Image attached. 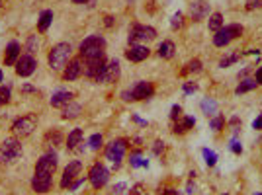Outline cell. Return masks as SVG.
<instances>
[{"instance_id": "1", "label": "cell", "mask_w": 262, "mask_h": 195, "mask_svg": "<svg viewBox=\"0 0 262 195\" xmlns=\"http://www.w3.org/2000/svg\"><path fill=\"white\" fill-rule=\"evenodd\" d=\"M55 170H57V154L49 150L36 164V172L32 178V190L36 194H47L51 190Z\"/></svg>"}, {"instance_id": "2", "label": "cell", "mask_w": 262, "mask_h": 195, "mask_svg": "<svg viewBox=\"0 0 262 195\" xmlns=\"http://www.w3.org/2000/svg\"><path fill=\"white\" fill-rule=\"evenodd\" d=\"M71 53H73V49H71L69 43H57V45H53L49 55H47V61H49L51 70H55V72L65 70V66L71 61Z\"/></svg>"}, {"instance_id": "3", "label": "cell", "mask_w": 262, "mask_h": 195, "mask_svg": "<svg viewBox=\"0 0 262 195\" xmlns=\"http://www.w3.org/2000/svg\"><path fill=\"white\" fill-rule=\"evenodd\" d=\"M106 49V39L102 35H88L80 47H78V53L80 57L86 61V59H94V57H102Z\"/></svg>"}, {"instance_id": "4", "label": "cell", "mask_w": 262, "mask_h": 195, "mask_svg": "<svg viewBox=\"0 0 262 195\" xmlns=\"http://www.w3.org/2000/svg\"><path fill=\"white\" fill-rule=\"evenodd\" d=\"M37 127V115L36 113H28V115H22L18 117L14 123H12V135L16 139H26L30 137Z\"/></svg>"}, {"instance_id": "5", "label": "cell", "mask_w": 262, "mask_h": 195, "mask_svg": "<svg viewBox=\"0 0 262 195\" xmlns=\"http://www.w3.org/2000/svg\"><path fill=\"white\" fill-rule=\"evenodd\" d=\"M127 146H129L127 139H113L110 145H106V150H104L106 158L113 164L115 170L119 168V164H121V160H123V156L127 152Z\"/></svg>"}, {"instance_id": "6", "label": "cell", "mask_w": 262, "mask_h": 195, "mask_svg": "<svg viewBox=\"0 0 262 195\" xmlns=\"http://www.w3.org/2000/svg\"><path fill=\"white\" fill-rule=\"evenodd\" d=\"M241 35H243V26L241 24H229V26L221 28L219 32H215L213 45L215 47H225V45H229L233 39H237Z\"/></svg>"}, {"instance_id": "7", "label": "cell", "mask_w": 262, "mask_h": 195, "mask_svg": "<svg viewBox=\"0 0 262 195\" xmlns=\"http://www.w3.org/2000/svg\"><path fill=\"white\" fill-rule=\"evenodd\" d=\"M22 156V143L20 139H6L0 145V164H14Z\"/></svg>"}, {"instance_id": "8", "label": "cell", "mask_w": 262, "mask_h": 195, "mask_svg": "<svg viewBox=\"0 0 262 195\" xmlns=\"http://www.w3.org/2000/svg\"><path fill=\"white\" fill-rule=\"evenodd\" d=\"M157 37V30L151 26L135 24L129 30V45H137L139 41H153Z\"/></svg>"}, {"instance_id": "9", "label": "cell", "mask_w": 262, "mask_h": 195, "mask_svg": "<svg viewBox=\"0 0 262 195\" xmlns=\"http://www.w3.org/2000/svg\"><path fill=\"white\" fill-rule=\"evenodd\" d=\"M86 178H88V182H90V186L94 190H102L106 184H108V180H110V170L106 168L102 162H96L90 168V172H88Z\"/></svg>"}, {"instance_id": "10", "label": "cell", "mask_w": 262, "mask_h": 195, "mask_svg": "<svg viewBox=\"0 0 262 195\" xmlns=\"http://www.w3.org/2000/svg\"><path fill=\"white\" fill-rule=\"evenodd\" d=\"M82 172V162L80 160H73L67 164V168L63 170V176H61V190H69L73 186L75 180H78Z\"/></svg>"}, {"instance_id": "11", "label": "cell", "mask_w": 262, "mask_h": 195, "mask_svg": "<svg viewBox=\"0 0 262 195\" xmlns=\"http://www.w3.org/2000/svg\"><path fill=\"white\" fill-rule=\"evenodd\" d=\"M117 78H119V61L117 59H112V61L106 63V66L102 68V72L98 74L96 82H100V84H112Z\"/></svg>"}, {"instance_id": "12", "label": "cell", "mask_w": 262, "mask_h": 195, "mask_svg": "<svg viewBox=\"0 0 262 195\" xmlns=\"http://www.w3.org/2000/svg\"><path fill=\"white\" fill-rule=\"evenodd\" d=\"M36 68H37V61H36V57L34 55H22L20 59H18V63H16V74L18 76H22V78H26V76H32L34 72H36Z\"/></svg>"}, {"instance_id": "13", "label": "cell", "mask_w": 262, "mask_h": 195, "mask_svg": "<svg viewBox=\"0 0 262 195\" xmlns=\"http://www.w3.org/2000/svg\"><path fill=\"white\" fill-rule=\"evenodd\" d=\"M106 55L102 57H94V59H86L84 61V74L88 76V78H92V80H96L98 78V74L102 72V68L106 66Z\"/></svg>"}, {"instance_id": "14", "label": "cell", "mask_w": 262, "mask_h": 195, "mask_svg": "<svg viewBox=\"0 0 262 195\" xmlns=\"http://www.w3.org/2000/svg\"><path fill=\"white\" fill-rule=\"evenodd\" d=\"M82 72H84L82 57H76V59H71L69 65L65 66V70H63V78H65V80H76V78H80Z\"/></svg>"}, {"instance_id": "15", "label": "cell", "mask_w": 262, "mask_h": 195, "mask_svg": "<svg viewBox=\"0 0 262 195\" xmlns=\"http://www.w3.org/2000/svg\"><path fill=\"white\" fill-rule=\"evenodd\" d=\"M153 94H155V86H153V82H147V80H141L131 88V98L137 99V101L139 99H149Z\"/></svg>"}, {"instance_id": "16", "label": "cell", "mask_w": 262, "mask_h": 195, "mask_svg": "<svg viewBox=\"0 0 262 195\" xmlns=\"http://www.w3.org/2000/svg\"><path fill=\"white\" fill-rule=\"evenodd\" d=\"M210 14V4L206 0H194L190 4V16L194 22H202L206 20V16Z\"/></svg>"}, {"instance_id": "17", "label": "cell", "mask_w": 262, "mask_h": 195, "mask_svg": "<svg viewBox=\"0 0 262 195\" xmlns=\"http://www.w3.org/2000/svg\"><path fill=\"white\" fill-rule=\"evenodd\" d=\"M151 55V49L145 45H129V49L125 51V59L131 63H141Z\"/></svg>"}, {"instance_id": "18", "label": "cell", "mask_w": 262, "mask_h": 195, "mask_svg": "<svg viewBox=\"0 0 262 195\" xmlns=\"http://www.w3.org/2000/svg\"><path fill=\"white\" fill-rule=\"evenodd\" d=\"M22 57V47L18 41H10L6 45V53H4V65L6 66H16L18 59Z\"/></svg>"}, {"instance_id": "19", "label": "cell", "mask_w": 262, "mask_h": 195, "mask_svg": "<svg viewBox=\"0 0 262 195\" xmlns=\"http://www.w3.org/2000/svg\"><path fill=\"white\" fill-rule=\"evenodd\" d=\"M194 125H196V119H194V117H190V115H182L180 119L174 121L172 133H174V135H184V133H188L190 129H194Z\"/></svg>"}, {"instance_id": "20", "label": "cell", "mask_w": 262, "mask_h": 195, "mask_svg": "<svg viewBox=\"0 0 262 195\" xmlns=\"http://www.w3.org/2000/svg\"><path fill=\"white\" fill-rule=\"evenodd\" d=\"M80 145H82V129H73L69 133V137H67V148L71 152H80L84 148Z\"/></svg>"}, {"instance_id": "21", "label": "cell", "mask_w": 262, "mask_h": 195, "mask_svg": "<svg viewBox=\"0 0 262 195\" xmlns=\"http://www.w3.org/2000/svg\"><path fill=\"white\" fill-rule=\"evenodd\" d=\"M73 98L75 94L73 92H69V90H59V92H55L51 96V105L53 107H65V105H69L71 101H73Z\"/></svg>"}, {"instance_id": "22", "label": "cell", "mask_w": 262, "mask_h": 195, "mask_svg": "<svg viewBox=\"0 0 262 195\" xmlns=\"http://www.w3.org/2000/svg\"><path fill=\"white\" fill-rule=\"evenodd\" d=\"M51 22H53V10H43L39 14V20H37V32L39 33H45L49 30Z\"/></svg>"}, {"instance_id": "23", "label": "cell", "mask_w": 262, "mask_h": 195, "mask_svg": "<svg viewBox=\"0 0 262 195\" xmlns=\"http://www.w3.org/2000/svg\"><path fill=\"white\" fill-rule=\"evenodd\" d=\"M80 111H82V107H80L78 103L71 101L69 105L63 107V119H76V117L80 115Z\"/></svg>"}, {"instance_id": "24", "label": "cell", "mask_w": 262, "mask_h": 195, "mask_svg": "<svg viewBox=\"0 0 262 195\" xmlns=\"http://www.w3.org/2000/svg\"><path fill=\"white\" fill-rule=\"evenodd\" d=\"M129 166L131 168H147L149 166V160L143 158L141 150H135V152L129 154Z\"/></svg>"}, {"instance_id": "25", "label": "cell", "mask_w": 262, "mask_h": 195, "mask_svg": "<svg viewBox=\"0 0 262 195\" xmlns=\"http://www.w3.org/2000/svg\"><path fill=\"white\" fill-rule=\"evenodd\" d=\"M43 143H45L47 146H59L61 143H63V133H61L59 129H51V131H47V135H45Z\"/></svg>"}, {"instance_id": "26", "label": "cell", "mask_w": 262, "mask_h": 195, "mask_svg": "<svg viewBox=\"0 0 262 195\" xmlns=\"http://www.w3.org/2000/svg\"><path fill=\"white\" fill-rule=\"evenodd\" d=\"M174 51H176V47H174V43L172 41H162L160 45H158V57L160 59H172L174 57Z\"/></svg>"}, {"instance_id": "27", "label": "cell", "mask_w": 262, "mask_h": 195, "mask_svg": "<svg viewBox=\"0 0 262 195\" xmlns=\"http://www.w3.org/2000/svg\"><path fill=\"white\" fill-rule=\"evenodd\" d=\"M202 111L211 117V115H217V101L213 99V98H206V99H202Z\"/></svg>"}, {"instance_id": "28", "label": "cell", "mask_w": 262, "mask_h": 195, "mask_svg": "<svg viewBox=\"0 0 262 195\" xmlns=\"http://www.w3.org/2000/svg\"><path fill=\"white\" fill-rule=\"evenodd\" d=\"M259 84H257V80H253V78H247V80H243L237 88H235V94H245V92H251V90H255Z\"/></svg>"}, {"instance_id": "29", "label": "cell", "mask_w": 262, "mask_h": 195, "mask_svg": "<svg viewBox=\"0 0 262 195\" xmlns=\"http://www.w3.org/2000/svg\"><path fill=\"white\" fill-rule=\"evenodd\" d=\"M208 26H210L211 32H219L221 28H223V16L219 14V12H215V14H211L210 20H208Z\"/></svg>"}, {"instance_id": "30", "label": "cell", "mask_w": 262, "mask_h": 195, "mask_svg": "<svg viewBox=\"0 0 262 195\" xmlns=\"http://www.w3.org/2000/svg\"><path fill=\"white\" fill-rule=\"evenodd\" d=\"M190 72H202V61L200 59H192L186 68H182V74H190Z\"/></svg>"}, {"instance_id": "31", "label": "cell", "mask_w": 262, "mask_h": 195, "mask_svg": "<svg viewBox=\"0 0 262 195\" xmlns=\"http://www.w3.org/2000/svg\"><path fill=\"white\" fill-rule=\"evenodd\" d=\"M239 59H241V53H231V55H227V57H223V59L219 61V66H221V68H227V66L235 65Z\"/></svg>"}, {"instance_id": "32", "label": "cell", "mask_w": 262, "mask_h": 195, "mask_svg": "<svg viewBox=\"0 0 262 195\" xmlns=\"http://www.w3.org/2000/svg\"><path fill=\"white\" fill-rule=\"evenodd\" d=\"M39 47V41H37V35H30L28 37V41H26V51H28V55H34L36 51Z\"/></svg>"}, {"instance_id": "33", "label": "cell", "mask_w": 262, "mask_h": 195, "mask_svg": "<svg viewBox=\"0 0 262 195\" xmlns=\"http://www.w3.org/2000/svg\"><path fill=\"white\" fill-rule=\"evenodd\" d=\"M88 145H90V148H92V150H98L100 146L104 145V137H102L100 133H94V135L88 139Z\"/></svg>"}, {"instance_id": "34", "label": "cell", "mask_w": 262, "mask_h": 195, "mask_svg": "<svg viewBox=\"0 0 262 195\" xmlns=\"http://www.w3.org/2000/svg\"><path fill=\"white\" fill-rule=\"evenodd\" d=\"M182 26H184V16H182V12H176L172 16V20H170V28L172 30H180Z\"/></svg>"}, {"instance_id": "35", "label": "cell", "mask_w": 262, "mask_h": 195, "mask_svg": "<svg viewBox=\"0 0 262 195\" xmlns=\"http://www.w3.org/2000/svg\"><path fill=\"white\" fill-rule=\"evenodd\" d=\"M202 154H204V158H206V164L208 166H215V162H217V154L210 150V148H204L202 150Z\"/></svg>"}, {"instance_id": "36", "label": "cell", "mask_w": 262, "mask_h": 195, "mask_svg": "<svg viewBox=\"0 0 262 195\" xmlns=\"http://www.w3.org/2000/svg\"><path fill=\"white\" fill-rule=\"evenodd\" d=\"M210 125L213 131H221V129L225 127V117H223V115H215V117L211 119Z\"/></svg>"}, {"instance_id": "37", "label": "cell", "mask_w": 262, "mask_h": 195, "mask_svg": "<svg viewBox=\"0 0 262 195\" xmlns=\"http://www.w3.org/2000/svg\"><path fill=\"white\" fill-rule=\"evenodd\" d=\"M8 101H10V88L0 86V105H6Z\"/></svg>"}, {"instance_id": "38", "label": "cell", "mask_w": 262, "mask_h": 195, "mask_svg": "<svg viewBox=\"0 0 262 195\" xmlns=\"http://www.w3.org/2000/svg\"><path fill=\"white\" fill-rule=\"evenodd\" d=\"M180 117H182V107H180V105H172V109H170V119L176 121V119H180Z\"/></svg>"}, {"instance_id": "39", "label": "cell", "mask_w": 262, "mask_h": 195, "mask_svg": "<svg viewBox=\"0 0 262 195\" xmlns=\"http://www.w3.org/2000/svg\"><path fill=\"white\" fill-rule=\"evenodd\" d=\"M196 90H198L196 82H184V94H194Z\"/></svg>"}, {"instance_id": "40", "label": "cell", "mask_w": 262, "mask_h": 195, "mask_svg": "<svg viewBox=\"0 0 262 195\" xmlns=\"http://www.w3.org/2000/svg\"><path fill=\"white\" fill-rule=\"evenodd\" d=\"M129 195H145V186H143V184L133 186V188H131V192H129Z\"/></svg>"}, {"instance_id": "41", "label": "cell", "mask_w": 262, "mask_h": 195, "mask_svg": "<svg viewBox=\"0 0 262 195\" xmlns=\"http://www.w3.org/2000/svg\"><path fill=\"white\" fill-rule=\"evenodd\" d=\"M262 8V0H247V10H259Z\"/></svg>"}, {"instance_id": "42", "label": "cell", "mask_w": 262, "mask_h": 195, "mask_svg": "<svg viewBox=\"0 0 262 195\" xmlns=\"http://www.w3.org/2000/svg\"><path fill=\"white\" fill-rule=\"evenodd\" d=\"M162 150H164V143H162V141H155V145H153V152H155L157 156H160V154H162Z\"/></svg>"}, {"instance_id": "43", "label": "cell", "mask_w": 262, "mask_h": 195, "mask_svg": "<svg viewBox=\"0 0 262 195\" xmlns=\"http://www.w3.org/2000/svg\"><path fill=\"white\" fill-rule=\"evenodd\" d=\"M125 188H127V186H125V184L121 182V184L113 186V190H112V192H113V195H121V194H123V192H125Z\"/></svg>"}, {"instance_id": "44", "label": "cell", "mask_w": 262, "mask_h": 195, "mask_svg": "<svg viewBox=\"0 0 262 195\" xmlns=\"http://www.w3.org/2000/svg\"><path fill=\"white\" fill-rule=\"evenodd\" d=\"M253 129H257V131H261L262 129V113L257 117V119H255V121H253Z\"/></svg>"}, {"instance_id": "45", "label": "cell", "mask_w": 262, "mask_h": 195, "mask_svg": "<svg viewBox=\"0 0 262 195\" xmlns=\"http://www.w3.org/2000/svg\"><path fill=\"white\" fill-rule=\"evenodd\" d=\"M231 150H233L235 154H241V152H243V146L239 145L237 141H233V143H231Z\"/></svg>"}, {"instance_id": "46", "label": "cell", "mask_w": 262, "mask_h": 195, "mask_svg": "<svg viewBox=\"0 0 262 195\" xmlns=\"http://www.w3.org/2000/svg\"><path fill=\"white\" fill-rule=\"evenodd\" d=\"M82 184H84V178H78V180H75V182H73V186H71L69 190H78Z\"/></svg>"}, {"instance_id": "47", "label": "cell", "mask_w": 262, "mask_h": 195, "mask_svg": "<svg viewBox=\"0 0 262 195\" xmlns=\"http://www.w3.org/2000/svg\"><path fill=\"white\" fill-rule=\"evenodd\" d=\"M160 195H180L178 194V190H174V188H168V190H162Z\"/></svg>"}, {"instance_id": "48", "label": "cell", "mask_w": 262, "mask_h": 195, "mask_svg": "<svg viewBox=\"0 0 262 195\" xmlns=\"http://www.w3.org/2000/svg\"><path fill=\"white\" fill-rule=\"evenodd\" d=\"M22 92H26V94H30V92H37V90H36L34 86H30V84H24V86H22Z\"/></svg>"}, {"instance_id": "49", "label": "cell", "mask_w": 262, "mask_h": 195, "mask_svg": "<svg viewBox=\"0 0 262 195\" xmlns=\"http://www.w3.org/2000/svg\"><path fill=\"white\" fill-rule=\"evenodd\" d=\"M231 127H233L235 133L239 131V117H233V119H231Z\"/></svg>"}, {"instance_id": "50", "label": "cell", "mask_w": 262, "mask_h": 195, "mask_svg": "<svg viewBox=\"0 0 262 195\" xmlns=\"http://www.w3.org/2000/svg\"><path fill=\"white\" fill-rule=\"evenodd\" d=\"M255 80H257V84H262V66L257 70V74H255Z\"/></svg>"}, {"instance_id": "51", "label": "cell", "mask_w": 262, "mask_h": 195, "mask_svg": "<svg viewBox=\"0 0 262 195\" xmlns=\"http://www.w3.org/2000/svg\"><path fill=\"white\" fill-rule=\"evenodd\" d=\"M121 98H123L125 101H129V99H133V98H131V90H125V92H121Z\"/></svg>"}, {"instance_id": "52", "label": "cell", "mask_w": 262, "mask_h": 195, "mask_svg": "<svg viewBox=\"0 0 262 195\" xmlns=\"http://www.w3.org/2000/svg\"><path fill=\"white\" fill-rule=\"evenodd\" d=\"M104 24L108 26V28H112V26H113V18H112V16H106V18H104Z\"/></svg>"}, {"instance_id": "53", "label": "cell", "mask_w": 262, "mask_h": 195, "mask_svg": "<svg viewBox=\"0 0 262 195\" xmlns=\"http://www.w3.org/2000/svg\"><path fill=\"white\" fill-rule=\"evenodd\" d=\"M133 119H135L139 125H147V121H143V119H141V117H137V115H133Z\"/></svg>"}, {"instance_id": "54", "label": "cell", "mask_w": 262, "mask_h": 195, "mask_svg": "<svg viewBox=\"0 0 262 195\" xmlns=\"http://www.w3.org/2000/svg\"><path fill=\"white\" fill-rule=\"evenodd\" d=\"M73 2H75V4H88L90 0H73Z\"/></svg>"}, {"instance_id": "55", "label": "cell", "mask_w": 262, "mask_h": 195, "mask_svg": "<svg viewBox=\"0 0 262 195\" xmlns=\"http://www.w3.org/2000/svg\"><path fill=\"white\" fill-rule=\"evenodd\" d=\"M0 82H2V70H0Z\"/></svg>"}, {"instance_id": "56", "label": "cell", "mask_w": 262, "mask_h": 195, "mask_svg": "<svg viewBox=\"0 0 262 195\" xmlns=\"http://www.w3.org/2000/svg\"><path fill=\"white\" fill-rule=\"evenodd\" d=\"M0 8H2V0H0Z\"/></svg>"}, {"instance_id": "57", "label": "cell", "mask_w": 262, "mask_h": 195, "mask_svg": "<svg viewBox=\"0 0 262 195\" xmlns=\"http://www.w3.org/2000/svg\"><path fill=\"white\" fill-rule=\"evenodd\" d=\"M255 195H262V194H255Z\"/></svg>"}, {"instance_id": "58", "label": "cell", "mask_w": 262, "mask_h": 195, "mask_svg": "<svg viewBox=\"0 0 262 195\" xmlns=\"http://www.w3.org/2000/svg\"><path fill=\"white\" fill-rule=\"evenodd\" d=\"M145 195H147V194H145Z\"/></svg>"}, {"instance_id": "59", "label": "cell", "mask_w": 262, "mask_h": 195, "mask_svg": "<svg viewBox=\"0 0 262 195\" xmlns=\"http://www.w3.org/2000/svg\"><path fill=\"white\" fill-rule=\"evenodd\" d=\"M225 195H227V194H225Z\"/></svg>"}]
</instances>
